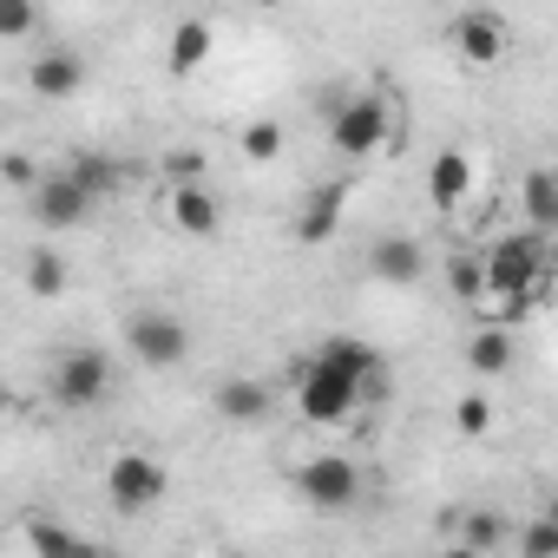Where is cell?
I'll return each instance as SVG.
<instances>
[{
    "label": "cell",
    "instance_id": "obj_26",
    "mask_svg": "<svg viewBox=\"0 0 558 558\" xmlns=\"http://www.w3.org/2000/svg\"><path fill=\"white\" fill-rule=\"evenodd\" d=\"M27 545H34L40 558H53V551H86V538H73L66 525H47V519H40V525H27Z\"/></svg>",
    "mask_w": 558,
    "mask_h": 558
},
{
    "label": "cell",
    "instance_id": "obj_17",
    "mask_svg": "<svg viewBox=\"0 0 558 558\" xmlns=\"http://www.w3.org/2000/svg\"><path fill=\"white\" fill-rule=\"evenodd\" d=\"M466 368L473 375H506L512 368V336L506 329H473L466 336Z\"/></svg>",
    "mask_w": 558,
    "mask_h": 558
},
{
    "label": "cell",
    "instance_id": "obj_23",
    "mask_svg": "<svg viewBox=\"0 0 558 558\" xmlns=\"http://www.w3.org/2000/svg\"><path fill=\"white\" fill-rule=\"evenodd\" d=\"M243 158L250 165H276V158H283V125H276V119H250L243 125Z\"/></svg>",
    "mask_w": 558,
    "mask_h": 558
},
{
    "label": "cell",
    "instance_id": "obj_12",
    "mask_svg": "<svg viewBox=\"0 0 558 558\" xmlns=\"http://www.w3.org/2000/svg\"><path fill=\"white\" fill-rule=\"evenodd\" d=\"M473 178H480V171H473V158H466L460 145H447V151L434 158V171H427V197H434V210H440V217H453V210L473 197Z\"/></svg>",
    "mask_w": 558,
    "mask_h": 558
},
{
    "label": "cell",
    "instance_id": "obj_30",
    "mask_svg": "<svg viewBox=\"0 0 558 558\" xmlns=\"http://www.w3.org/2000/svg\"><path fill=\"white\" fill-rule=\"evenodd\" d=\"M545 512H551V519H558V486H551V499H545Z\"/></svg>",
    "mask_w": 558,
    "mask_h": 558
},
{
    "label": "cell",
    "instance_id": "obj_29",
    "mask_svg": "<svg viewBox=\"0 0 558 558\" xmlns=\"http://www.w3.org/2000/svg\"><path fill=\"white\" fill-rule=\"evenodd\" d=\"M0 171H8V184H21V191H34L40 178H34V165L21 158V151H8V158H0Z\"/></svg>",
    "mask_w": 558,
    "mask_h": 558
},
{
    "label": "cell",
    "instance_id": "obj_5",
    "mask_svg": "<svg viewBox=\"0 0 558 558\" xmlns=\"http://www.w3.org/2000/svg\"><path fill=\"white\" fill-rule=\"evenodd\" d=\"M125 349H132V362H145V368H178V362L191 355V329H184L171 310H138V316L125 323Z\"/></svg>",
    "mask_w": 558,
    "mask_h": 558
},
{
    "label": "cell",
    "instance_id": "obj_1",
    "mask_svg": "<svg viewBox=\"0 0 558 558\" xmlns=\"http://www.w3.org/2000/svg\"><path fill=\"white\" fill-rule=\"evenodd\" d=\"M538 290H545V236L538 230H512V236L486 243V296H506V316L532 310Z\"/></svg>",
    "mask_w": 558,
    "mask_h": 558
},
{
    "label": "cell",
    "instance_id": "obj_25",
    "mask_svg": "<svg viewBox=\"0 0 558 558\" xmlns=\"http://www.w3.org/2000/svg\"><path fill=\"white\" fill-rule=\"evenodd\" d=\"M453 427L480 440V434L493 427V401H486V395H460V401H453Z\"/></svg>",
    "mask_w": 558,
    "mask_h": 558
},
{
    "label": "cell",
    "instance_id": "obj_6",
    "mask_svg": "<svg viewBox=\"0 0 558 558\" xmlns=\"http://www.w3.org/2000/svg\"><path fill=\"white\" fill-rule=\"evenodd\" d=\"M165 493H171V473H165L151 453H112V466H106V499H112L119 512H151Z\"/></svg>",
    "mask_w": 558,
    "mask_h": 558
},
{
    "label": "cell",
    "instance_id": "obj_27",
    "mask_svg": "<svg viewBox=\"0 0 558 558\" xmlns=\"http://www.w3.org/2000/svg\"><path fill=\"white\" fill-rule=\"evenodd\" d=\"M460 538H466L473 551H493V545L506 538V525H499V512H473V519L460 525Z\"/></svg>",
    "mask_w": 558,
    "mask_h": 558
},
{
    "label": "cell",
    "instance_id": "obj_7",
    "mask_svg": "<svg viewBox=\"0 0 558 558\" xmlns=\"http://www.w3.org/2000/svg\"><path fill=\"white\" fill-rule=\"evenodd\" d=\"M296 493L316 506V512H349L362 499V466L342 460V453H316L303 473H296Z\"/></svg>",
    "mask_w": 558,
    "mask_h": 558
},
{
    "label": "cell",
    "instance_id": "obj_28",
    "mask_svg": "<svg viewBox=\"0 0 558 558\" xmlns=\"http://www.w3.org/2000/svg\"><path fill=\"white\" fill-rule=\"evenodd\" d=\"M34 34V0H0V40H27Z\"/></svg>",
    "mask_w": 558,
    "mask_h": 558
},
{
    "label": "cell",
    "instance_id": "obj_22",
    "mask_svg": "<svg viewBox=\"0 0 558 558\" xmlns=\"http://www.w3.org/2000/svg\"><path fill=\"white\" fill-rule=\"evenodd\" d=\"M316 355H329V362H342V368H355V375H368V381L381 375V355H375V349H368L362 336H329V342H323Z\"/></svg>",
    "mask_w": 558,
    "mask_h": 558
},
{
    "label": "cell",
    "instance_id": "obj_19",
    "mask_svg": "<svg viewBox=\"0 0 558 558\" xmlns=\"http://www.w3.org/2000/svg\"><path fill=\"white\" fill-rule=\"evenodd\" d=\"M73 178H80V184L106 204V197L125 184V165H119V158H106V151H80V158H73Z\"/></svg>",
    "mask_w": 558,
    "mask_h": 558
},
{
    "label": "cell",
    "instance_id": "obj_3",
    "mask_svg": "<svg viewBox=\"0 0 558 558\" xmlns=\"http://www.w3.org/2000/svg\"><path fill=\"white\" fill-rule=\"evenodd\" d=\"M395 138L388 93H329V145L342 158H375Z\"/></svg>",
    "mask_w": 558,
    "mask_h": 558
},
{
    "label": "cell",
    "instance_id": "obj_15",
    "mask_svg": "<svg viewBox=\"0 0 558 558\" xmlns=\"http://www.w3.org/2000/svg\"><path fill=\"white\" fill-rule=\"evenodd\" d=\"M342 210H349V184H323V197H310V210L296 217V243H329Z\"/></svg>",
    "mask_w": 558,
    "mask_h": 558
},
{
    "label": "cell",
    "instance_id": "obj_20",
    "mask_svg": "<svg viewBox=\"0 0 558 558\" xmlns=\"http://www.w3.org/2000/svg\"><path fill=\"white\" fill-rule=\"evenodd\" d=\"M447 290H453V303H486V256H453L447 263Z\"/></svg>",
    "mask_w": 558,
    "mask_h": 558
},
{
    "label": "cell",
    "instance_id": "obj_18",
    "mask_svg": "<svg viewBox=\"0 0 558 558\" xmlns=\"http://www.w3.org/2000/svg\"><path fill=\"white\" fill-rule=\"evenodd\" d=\"M27 296H47V303H53V296H66V256H60L53 243L27 256Z\"/></svg>",
    "mask_w": 558,
    "mask_h": 558
},
{
    "label": "cell",
    "instance_id": "obj_9",
    "mask_svg": "<svg viewBox=\"0 0 558 558\" xmlns=\"http://www.w3.org/2000/svg\"><path fill=\"white\" fill-rule=\"evenodd\" d=\"M165 217H171L184 236H197V243H217V230H223V204H217V191H210L204 178H178V184L165 191Z\"/></svg>",
    "mask_w": 558,
    "mask_h": 558
},
{
    "label": "cell",
    "instance_id": "obj_4",
    "mask_svg": "<svg viewBox=\"0 0 558 558\" xmlns=\"http://www.w3.org/2000/svg\"><path fill=\"white\" fill-rule=\"evenodd\" d=\"M47 395H53V408H73V414L99 408V401L112 395V362H106V349H66V355L53 362V375H47Z\"/></svg>",
    "mask_w": 558,
    "mask_h": 558
},
{
    "label": "cell",
    "instance_id": "obj_31",
    "mask_svg": "<svg viewBox=\"0 0 558 558\" xmlns=\"http://www.w3.org/2000/svg\"><path fill=\"white\" fill-rule=\"evenodd\" d=\"M256 8H276V0H256Z\"/></svg>",
    "mask_w": 558,
    "mask_h": 558
},
{
    "label": "cell",
    "instance_id": "obj_13",
    "mask_svg": "<svg viewBox=\"0 0 558 558\" xmlns=\"http://www.w3.org/2000/svg\"><path fill=\"white\" fill-rule=\"evenodd\" d=\"M27 80H34V93H40V99H73V93L86 86V60H80V53H66V47H53V53H40V60H34V73H27Z\"/></svg>",
    "mask_w": 558,
    "mask_h": 558
},
{
    "label": "cell",
    "instance_id": "obj_14",
    "mask_svg": "<svg viewBox=\"0 0 558 558\" xmlns=\"http://www.w3.org/2000/svg\"><path fill=\"white\" fill-rule=\"evenodd\" d=\"M210 47H217L210 21H178V27H171V53H165L171 80H191V73H197V66L210 60Z\"/></svg>",
    "mask_w": 558,
    "mask_h": 558
},
{
    "label": "cell",
    "instance_id": "obj_24",
    "mask_svg": "<svg viewBox=\"0 0 558 558\" xmlns=\"http://www.w3.org/2000/svg\"><path fill=\"white\" fill-rule=\"evenodd\" d=\"M519 551H525V558H558V519L538 512V519L519 532Z\"/></svg>",
    "mask_w": 558,
    "mask_h": 558
},
{
    "label": "cell",
    "instance_id": "obj_10",
    "mask_svg": "<svg viewBox=\"0 0 558 558\" xmlns=\"http://www.w3.org/2000/svg\"><path fill=\"white\" fill-rule=\"evenodd\" d=\"M421 269H427V250H421V236H408V230H388V236H375V243H368V276H381V283L408 290V283H421Z\"/></svg>",
    "mask_w": 558,
    "mask_h": 558
},
{
    "label": "cell",
    "instance_id": "obj_16",
    "mask_svg": "<svg viewBox=\"0 0 558 558\" xmlns=\"http://www.w3.org/2000/svg\"><path fill=\"white\" fill-rule=\"evenodd\" d=\"M210 408H217L223 421L250 427V421H263V414H269V388H263V381H250V375H236V381H223V388L210 395Z\"/></svg>",
    "mask_w": 558,
    "mask_h": 558
},
{
    "label": "cell",
    "instance_id": "obj_2",
    "mask_svg": "<svg viewBox=\"0 0 558 558\" xmlns=\"http://www.w3.org/2000/svg\"><path fill=\"white\" fill-rule=\"evenodd\" d=\"M362 401H368V375H355V368H342V362H329V355L303 362V375H296V414H303V421L342 427Z\"/></svg>",
    "mask_w": 558,
    "mask_h": 558
},
{
    "label": "cell",
    "instance_id": "obj_21",
    "mask_svg": "<svg viewBox=\"0 0 558 558\" xmlns=\"http://www.w3.org/2000/svg\"><path fill=\"white\" fill-rule=\"evenodd\" d=\"M525 217H532V230L558 223V171H532L525 178Z\"/></svg>",
    "mask_w": 558,
    "mask_h": 558
},
{
    "label": "cell",
    "instance_id": "obj_8",
    "mask_svg": "<svg viewBox=\"0 0 558 558\" xmlns=\"http://www.w3.org/2000/svg\"><path fill=\"white\" fill-rule=\"evenodd\" d=\"M93 204H99V197L73 178V165L34 184V217H40V230H53V236H60V230H80V223L93 217Z\"/></svg>",
    "mask_w": 558,
    "mask_h": 558
},
{
    "label": "cell",
    "instance_id": "obj_11",
    "mask_svg": "<svg viewBox=\"0 0 558 558\" xmlns=\"http://www.w3.org/2000/svg\"><path fill=\"white\" fill-rule=\"evenodd\" d=\"M453 53H460L466 66H499V60H506V21H499L493 8H466V14L453 21Z\"/></svg>",
    "mask_w": 558,
    "mask_h": 558
}]
</instances>
